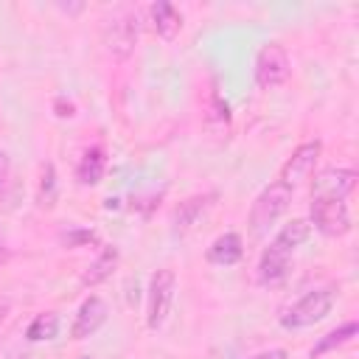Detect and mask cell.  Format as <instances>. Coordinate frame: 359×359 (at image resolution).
<instances>
[{"mask_svg": "<svg viewBox=\"0 0 359 359\" xmlns=\"http://www.w3.org/2000/svg\"><path fill=\"white\" fill-rule=\"evenodd\" d=\"M289 202H292V188L289 185H283L280 180L266 185L250 208V230L255 236H264L269 230V224L289 208Z\"/></svg>", "mask_w": 359, "mask_h": 359, "instance_id": "6da1fadb", "label": "cell"}, {"mask_svg": "<svg viewBox=\"0 0 359 359\" xmlns=\"http://www.w3.org/2000/svg\"><path fill=\"white\" fill-rule=\"evenodd\" d=\"M137 31H140V22H137V14L123 8L118 14H112L104 25V45L112 56L118 59H126L132 56L135 45H137Z\"/></svg>", "mask_w": 359, "mask_h": 359, "instance_id": "7a4b0ae2", "label": "cell"}, {"mask_svg": "<svg viewBox=\"0 0 359 359\" xmlns=\"http://www.w3.org/2000/svg\"><path fill=\"white\" fill-rule=\"evenodd\" d=\"M334 306V292L331 289H311L306 292L286 314H283V328H306V325H314L320 323Z\"/></svg>", "mask_w": 359, "mask_h": 359, "instance_id": "3957f363", "label": "cell"}, {"mask_svg": "<svg viewBox=\"0 0 359 359\" xmlns=\"http://www.w3.org/2000/svg\"><path fill=\"white\" fill-rule=\"evenodd\" d=\"M289 70H292V62L280 45L269 42L261 48V53L255 59V81L261 90H272V87L283 84L289 79Z\"/></svg>", "mask_w": 359, "mask_h": 359, "instance_id": "277c9868", "label": "cell"}, {"mask_svg": "<svg viewBox=\"0 0 359 359\" xmlns=\"http://www.w3.org/2000/svg\"><path fill=\"white\" fill-rule=\"evenodd\" d=\"M174 272L171 269H157L151 275V283H149V309H146V320H149V328H160L168 317V309H171V300H174Z\"/></svg>", "mask_w": 359, "mask_h": 359, "instance_id": "5b68a950", "label": "cell"}, {"mask_svg": "<svg viewBox=\"0 0 359 359\" xmlns=\"http://www.w3.org/2000/svg\"><path fill=\"white\" fill-rule=\"evenodd\" d=\"M311 222L325 236H342L351 230L345 199H311Z\"/></svg>", "mask_w": 359, "mask_h": 359, "instance_id": "8992f818", "label": "cell"}, {"mask_svg": "<svg viewBox=\"0 0 359 359\" xmlns=\"http://www.w3.org/2000/svg\"><path fill=\"white\" fill-rule=\"evenodd\" d=\"M320 140H309V143H300L294 151H292V157L283 163V168H280V182L283 185H289V188H294V185H300L303 180H309V174L314 171V165H317V160H320Z\"/></svg>", "mask_w": 359, "mask_h": 359, "instance_id": "52a82bcc", "label": "cell"}, {"mask_svg": "<svg viewBox=\"0 0 359 359\" xmlns=\"http://www.w3.org/2000/svg\"><path fill=\"white\" fill-rule=\"evenodd\" d=\"M356 185L353 168H328L314 180L311 199H345Z\"/></svg>", "mask_w": 359, "mask_h": 359, "instance_id": "ba28073f", "label": "cell"}, {"mask_svg": "<svg viewBox=\"0 0 359 359\" xmlns=\"http://www.w3.org/2000/svg\"><path fill=\"white\" fill-rule=\"evenodd\" d=\"M107 320V303L98 297V294H90L81 306H79V314L73 320V328H70V337L73 339H87L93 337Z\"/></svg>", "mask_w": 359, "mask_h": 359, "instance_id": "9c48e42d", "label": "cell"}, {"mask_svg": "<svg viewBox=\"0 0 359 359\" xmlns=\"http://www.w3.org/2000/svg\"><path fill=\"white\" fill-rule=\"evenodd\" d=\"M289 261H292V252L272 241V244L264 250V255H261V264H258V280L266 283V286L280 283V280L286 278V272H289Z\"/></svg>", "mask_w": 359, "mask_h": 359, "instance_id": "30bf717a", "label": "cell"}, {"mask_svg": "<svg viewBox=\"0 0 359 359\" xmlns=\"http://www.w3.org/2000/svg\"><path fill=\"white\" fill-rule=\"evenodd\" d=\"M241 252H244L241 238L236 233H224V236H219L208 247V261L210 264H219V266H230V264H236L241 258Z\"/></svg>", "mask_w": 359, "mask_h": 359, "instance_id": "8fae6325", "label": "cell"}, {"mask_svg": "<svg viewBox=\"0 0 359 359\" xmlns=\"http://www.w3.org/2000/svg\"><path fill=\"white\" fill-rule=\"evenodd\" d=\"M151 20H154L157 36H163V39H174V36L180 34V28H182L180 11H177L171 3H165V0H160V3L151 6Z\"/></svg>", "mask_w": 359, "mask_h": 359, "instance_id": "7c38bea8", "label": "cell"}, {"mask_svg": "<svg viewBox=\"0 0 359 359\" xmlns=\"http://www.w3.org/2000/svg\"><path fill=\"white\" fill-rule=\"evenodd\" d=\"M115 264H118V250L115 247H107L87 269H84V275H81V283L84 286H95V283H101V280H107L109 275H112V269H115Z\"/></svg>", "mask_w": 359, "mask_h": 359, "instance_id": "4fadbf2b", "label": "cell"}, {"mask_svg": "<svg viewBox=\"0 0 359 359\" xmlns=\"http://www.w3.org/2000/svg\"><path fill=\"white\" fill-rule=\"evenodd\" d=\"M210 199H213V194H205V196H191V199H185V202H180V208H177V213H174V230H180V233H185L196 219H199V213L210 205Z\"/></svg>", "mask_w": 359, "mask_h": 359, "instance_id": "5bb4252c", "label": "cell"}, {"mask_svg": "<svg viewBox=\"0 0 359 359\" xmlns=\"http://www.w3.org/2000/svg\"><path fill=\"white\" fill-rule=\"evenodd\" d=\"M76 177H79L81 185H95V182H101V177H104V151H101L98 146L84 151Z\"/></svg>", "mask_w": 359, "mask_h": 359, "instance_id": "9a60e30c", "label": "cell"}, {"mask_svg": "<svg viewBox=\"0 0 359 359\" xmlns=\"http://www.w3.org/2000/svg\"><path fill=\"white\" fill-rule=\"evenodd\" d=\"M359 334V325L356 323H345V325H339V328H334V331H328L311 351H309V356L314 359V356H323V353H328V351H334L337 345H345L348 339H353Z\"/></svg>", "mask_w": 359, "mask_h": 359, "instance_id": "2e32d148", "label": "cell"}, {"mask_svg": "<svg viewBox=\"0 0 359 359\" xmlns=\"http://www.w3.org/2000/svg\"><path fill=\"white\" fill-rule=\"evenodd\" d=\"M309 233H311V224H309L306 219H292V222L283 224V230L275 236V244H280L283 250L294 252V250L309 238Z\"/></svg>", "mask_w": 359, "mask_h": 359, "instance_id": "e0dca14e", "label": "cell"}, {"mask_svg": "<svg viewBox=\"0 0 359 359\" xmlns=\"http://www.w3.org/2000/svg\"><path fill=\"white\" fill-rule=\"evenodd\" d=\"M59 334V317L53 314V311H45V314H36L34 317V323L28 325V331H25V337L31 339V342H42V339H53Z\"/></svg>", "mask_w": 359, "mask_h": 359, "instance_id": "ac0fdd59", "label": "cell"}, {"mask_svg": "<svg viewBox=\"0 0 359 359\" xmlns=\"http://www.w3.org/2000/svg\"><path fill=\"white\" fill-rule=\"evenodd\" d=\"M8 182H11V160H8V154L0 149V194H6Z\"/></svg>", "mask_w": 359, "mask_h": 359, "instance_id": "d6986e66", "label": "cell"}, {"mask_svg": "<svg viewBox=\"0 0 359 359\" xmlns=\"http://www.w3.org/2000/svg\"><path fill=\"white\" fill-rule=\"evenodd\" d=\"M283 356H286V351H269V353H258L252 359H283Z\"/></svg>", "mask_w": 359, "mask_h": 359, "instance_id": "ffe728a7", "label": "cell"}, {"mask_svg": "<svg viewBox=\"0 0 359 359\" xmlns=\"http://www.w3.org/2000/svg\"><path fill=\"white\" fill-rule=\"evenodd\" d=\"M8 309H11V303H8L6 297H0V323L8 317Z\"/></svg>", "mask_w": 359, "mask_h": 359, "instance_id": "44dd1931", "label": "cell"}, {"mask_svg": "<svg viewBox=\"0 0 359 359\" xmlns=\"http://www.w3.org/2000/svg\"><path fill=\"white\" fill-rule=\"evenodd\" d=\"M6 252H8V250H6V238H3V233H0V261L6 258Z\"/></svg>", "mask_w": 359, "mask_h": 359, "instance_id": "7402d4cb", "label": "cell"}]
</instances>
